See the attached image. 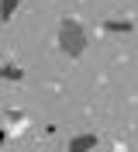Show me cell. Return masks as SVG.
Instances as JSON below:
<instances>
[{"instance_id":"obj_3","label":"cell","mask_w":138,"mask_h":152,"mask_svg":"<svg viewBox=\"0 0 138 152\" xmlns=\"http://www.w3.org/2000/svg\"><path fill=\"white\" fill-rule=\"evenodd\" d=\"M86 145H97V138H93V135H86V138H76L73 149H86Z\"/></svg>"},{"instance_id":"obj_2","label":"cell","mask_w":138,"mask_h":152,"mask_svg":"<svg viewBox=\"0 0 138 152\" xmlns=\"http://www.w3.org/2000/svg\"><path fill=\"white\" fill-rule=\"evenodd\" d=\"M14 7H18V0H0V18L7 21V18H10V10H14Z\"/></svg>"},{"instance_id":"obj_1","label":"cell","mask_w":138,"mask_h":152,"mask_svg":"<svg viewBox=\"0 0 138 152\" xmlns=\"http://www.w3.org/2000/svg\"><path fill=\"white\" fill-rule=\"evenodd\" d=\"M59 38H62V52H69V56H80L83 52V31L80 24H62V31H59Z\"/></svg>"}]
</instances>
